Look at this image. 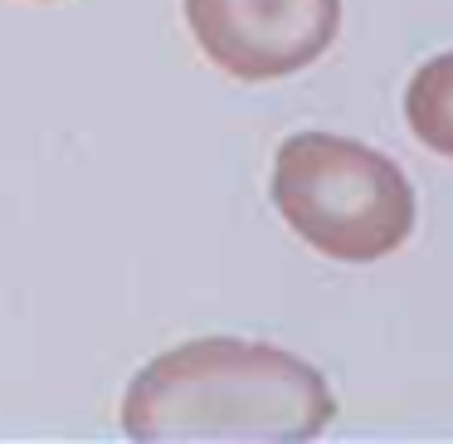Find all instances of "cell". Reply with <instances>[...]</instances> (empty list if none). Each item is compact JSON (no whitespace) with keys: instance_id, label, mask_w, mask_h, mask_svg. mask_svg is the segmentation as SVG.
Listing matches in <instances>:
<instances>
[{"instance_id":"1","label":"cell","mask_w":453,"mask_h":444,"mask_svg":"<svg viewBox=\"0 0 453 444\" xmlns=\"http://www.w3.org/2000/svg\"><path fill=\"white\" fill-rule=\"evenodd\" d=\"M336 420L332 386L268 342L200 337L161 352L122 395L127 440H312Z\"/></svg>"},{"instance_id":"2","label":"cell","mask_w":453,"mask_h":444,"mask_svg":"<svg viewBox=\"0 0 453 444\" xmlns=\"http://www.w3.org/2000/svg\"><path fill=\"white\" fill-rule=\"evenodd\" d=\"M273 206L312 249L346 264L395 254L414 230L410 176L375 147L332 132H297L283 142Z\"/></svg>"},{"instance_id":"3","label":"cell","mask_w":453,"mask_h":444,"mask_svg":"<svg viewBox=\"0 0 453 444\" xmlns=\"http://www.w3.org/2000/svg\"><path fill=\"white\" fill-rule=\"evenodd\" d=\"M186 20L225 74L264 83L322 59L342 0H186Z\"/></svg>"},{"instance_id":"4","label":"cell","mask_w":453,"mask_h":444,"mask_svg":"<svg viewBox=\"0 0 453 444\" xmlns=\"http://www.w3.org/2000/svg\"><path fill=\"white\" fill-rule=\"evenodd\" d=\"M410 132L439 157H453V50L429 59L404 89Z\"/></svg>"}]
</instances>
